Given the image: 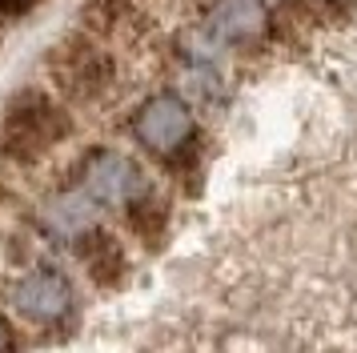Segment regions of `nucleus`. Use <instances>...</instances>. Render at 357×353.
<instances>
[{"label": "nucleus", "mask_w": 357, "mask_h": 353, "mask_svg": "<svg viewBox=\"0 0 357 353\" xmlns=\"http://www.w3.org/2000/svg\"><path fill=\"white\" fill-rule=\"evenodd\" d=\"M73 109L49 89H20L0 117V160L36 165L73 137Z\"/></svg>", "instance_id": "f257e3e1"}, {"label": "nucleus", "mask_w": 357, "mask_h": 353, "mask_svg": "<svg viewBox=\"0 0 357 353\" xmlns=\"http://www.w3.org/2000/svg\"><path fill=\"white\" fill-rule=\"evenodd\" d=\"M45 73L68 109H93L113 93L116 57L84 29H73L45 48Z\"/></svg>", "instance_id": "f03ea898"}, {"label": "nucleus", "mask_w": 357, "mask_h": 353, "mask_svg": "<svg viewBox=\"0 0 357 353\" xmlns=\"http://www.w3.org/2000/svg\"><path fill=\"white\" fill-rule=\"evenodd\" d=\"M265 29H269V13L261 0H217L189 45L197 57H213L221 48L257 40V36H265Z\"/></svg>", "instance_id": "7ed1b4c3"}, {"label": "nucleus", "mask_w": 357, "mask_h": 353, "mask_svg": "<svg viewBox=\"0 0 357 353\" xmlns=\"http://www.w3.org/2000/svg\"><path fill=\"white\" fill-rule=\"evenodd\" d=\"M132 137L153 157H177L193 137V112L177 93H157L132 112Z\"/></svg>", "instance_id": "20e7f679"}, {"label": "nucleus", "mask_w": 357, "mask_h": 353, "mask_svg": "<svg viewBox=\"0 0 357 353\" xmlns=\"http://www.w3.org/2000/svg\"><path fill=\"white\" fill-rule=\"evenodd\" d=\"M77 24L100 45H137L153 32V13L137 0H81Z\"/></svg>", "instance_id": "39448f33"}, {"label": "nucleus", "mask_w": 357, "mask_h": 353, "mask_svg": "<svg viewBox=\"0 0 357 353\" xmlns=\"http://www.w3.org/2000/svg\"><path fill=\"white\" fill-rule=\"evenodd\" d=\"M84 193L97 201V205H129L145 193V176L137 169V160H129L125 153L113 149H100L84 160Z\"/></svg>", "instance_id": "423d86ee"}, {"label": "nucleus", "mask_w": 357, "mask_h": 353, "mask_svg": "<svg viewBox=\"0 0 357 353\" xmlns=\"http://www.w3.org/2000/svg\"><path fill=\"white\" fill-rule=\"evenodd\" d=\"M13 301L29 321H61L73 309V285L56 269H33L13 285Z\"/></svg>", "instance_id": "0eeeda50"}, {"label": "nucleus", "mask_w": 357, "mask_h": 353, "mask_svg": "<svg viewBox=\"0 0 357 353\" xmlns=\"http://www.w3.org/2000/svg\"><path fill=\"white\" fill-rule=\"evenodd\" d=\"M77 253L84 261V273H89V281L100 289H116L125 281V273H129V257H125V245L116 233L109 229H89L81 241H77Z\"/></svg>", "instance_id": "6e6552de"}, {"label": "nucleus", "mask_w": 357, "mask_h": 353, "mask_svg": "<svg viewBox=\"0 0 357 353\" xmlns=\"http://www.w3.org/2000/svg\"><path fill=\"white\" fill-rule=\"evenodd\" d=\"M40 225H45L49 237L77 245L89 229H97V201L89 193H61V197H52L49 205L40 209Z\"/></svg>", "instance_id": "1a4fd4ad"}, {"label": "nucleus", "mask_w": 357, "mask_h": 353, "mask_svg": "<svg viewBox=\"0 0 357 353\" xmlns=\"http://www.w3.org/2000/svg\"><path fill=\"white\" fill-rule=\"evenodd\" d=\"M125 217H129L132 237L141 241L145 249H157L165 241V233H169V201L157 197V193H149V189L137 201L125 205Z\"/></svg>", "instance_id": "9d476101"}, {"label": "nucleus", "mask_w": 357, "mask_h": 353, "mask_svg": "<svg viewBox=\"0 0 357 353\" xmlns=\"http://www.w3.org/2000/svg\"><path fill=\"white\" fill-rule=\"evenodd\" d=\"M40 0H0V16H24L33 13Z\"/></svg>", "instance_id": "9b49d317"}, {"label": "nucleus", "mask_w": 357, "mask_h": 353, "mask_svg": "<svg viewBox=\"0 0 357 353\" xmlns=\"http://www.w3.org/2000/svg\"><path fill=\"white\" fill-rule=\"evenodd\" d=\"M8 345H13V325L0 317V353H8Z\"/></svg>", "instance_id": "f8f14e48"}, {"label": "nucleus", "mask_w": 357, "mask_h": 353, "mask_svg": "<svg viewBox=\"0 0 357 353\" xmlns=\"http://www.w3.org/2000/svg\"><path fill=\"white\" fill-rule=\"evenodd\" d=\"M8 197V181H4V165H0V201Z\"/></svg>", "instance_id": "ddd939ff"}]
</instances>
